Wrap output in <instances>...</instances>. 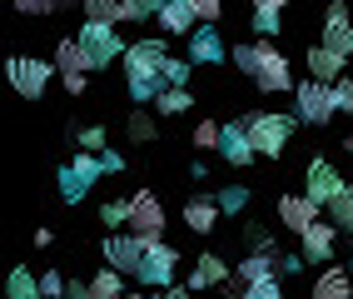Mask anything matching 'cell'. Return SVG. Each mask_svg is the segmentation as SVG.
Returning <instances> with one entry per match:
<instances>
[{
  "label": "cell",
  "mask_w": 353,
  "mask_h": 299,
  "mask_svg": "<svg viewBox=\"0 0 353 299\" xmlns=\"http://www.w3.org/2000/svg\"><path fill=\"white\" fill-rule=\"evenodd\" d=\"M164 40H130L125 50V85L134 105H154V95L164 90Z\"/></svg>",
  "instance_id": "cell-1"
},
{
  "label": "cell",
  "mask_w": 353,
  "mask_h": 299,
  "mask_svg": "<svg viewBox=\"0 0 353 299\" xmlns=\"http://www.w3.org/2000/svg\"><path fill=\"white\" fill-rule=\"evenodd\" d=\"M244 125H249L254 150H259V155H269V160H279V155L289 150L294 130H299V110H294V115H279V110H254V115H244Z\"/></svg>",
  "instance_id": "cell-2"
},
{
  "label": "cell",
  "mask_w": 353,
  "mask_h": 299,
  "mask_svg": "<svg viewBox=\"0 0 353 299\" xmlns=\"http://www.w3.org/2000/svg\"><path fill=\"white\" fill-rule=\"evenodd\" d=\"M100 180H105L100 150H75V155H70V165H60V200L65 204H80Z\"/></svg>",
  "instance_id": "cell-3"
},
{
  "label": "cell",
  "mask_w": 353,
  "mask_h": 299,
  "mask_svg": "<svg viewBox=\"0 0 353 299\" xmlns=\"http://www.w3.org/2000/svg\"><path fill=\"white\" fill-rule=\"evenodd\" d=\"M6 75H10L20 100H45V90H50V80L60 75V65L55 60H35V55H10Z\"/></svg>",
  "instance_id": "cell-4"
},
{
  "label": "cell",
  "mask_w": 353,
  "mask_h": 299,
  "mask_svg": "<svg viewBox=\"0 0 353 299\" xmlns=\"http://www.w3.org/2000/svg\"><path fill=\"white\" fill-rule=\"evenodd\" d=\"M254 50H259L254 85L264 90V95H294V70H289V55L279 50V45H274L269 35H259V40H254Z\"/></svg>",
  "instance_id": "cell-5"
},
{
  "label": "cell",
  "mask_w": 353,
  "mask_h": 299,
  "mask_svg": "<svg viewBox=\"0 0 353 299\" xmlns=\"http://www.w3.org/2000/svg\"><path fill=\"white\" fill-rule=\"evenodd\" d=\"M179 249L170 244V240H145V260H139V269H134V280L145 284V289H170L174 284V274H179Z\"/></svg>",
  "instance_id": "cell-6"
},
{
  "label": "cell",
  "mask_w": 353,
  "mask_h": 299,
  "mask_svg": "<svg viewBox=\"0 0 353 299\" xmlns=\"http://www.w3.org/2000/svg\"><path fill=\"white\" fill-rule=\"evenodd\" d=\"M294 105H299V120L303 125H328L339 115V95H334V85L328 80H303V85H294Z\"/></svg>",
  "instance_id": "cell-7"
},
{
  "label": "cell",
  "mask_w": 353,
  "mask_h": 299,
  "mask_svg": "<svg viewBox=\"0 0 353 299\" xmlns=\"http://www.w3.org/2000/svg\"><path fill=\"white\" fill-rule=\"evenodd\" d=\"M80 40H85V50L95 55L100 70H110V65L125 60V50H130L120 40V30H114V20H80Z\"/></svg>",
  "instance_id": "cell-8"
},
{
  "label": "cell",
  "mask_w": 353,
  "mask_h": 299,
  "mask_svg": "<svg viewBox=\"0 0 353 299\" xmlns=\"http://www.w3.org/2000/svg\"><path fill=\"white\" fill-rule=\"evenodd\" d=\"M100 255H105V264H114V269H125L130 280H134V269H139V260H145V235H120V229H105V244H100Z\"/></svg>",
  "instance_id": "cell-9"
},
{
  "label": "cell",
  "mask_w": 353,
  "mask_h": 299,
  "mask_svg": "<svg viewBox=\"0 0 353 299\" xmlns=\"http://www.w3.org/2000/svg\"><path fill=\"white\" fill-rule=\"evenodd\" d=\"M164 204H159V195H150V190H134L130 195V229L134 235H145V240H159L164 235Z\"/></svg>",
  "instance_id": "cell-10"
},
{
  "label": "cell",
  "mask_w": 353,
  "mask_h": 299,
  "mask_svg": "<svg viewBox=\"0 0 353 299\" xmlns=\"http://www.w3.org/2000/svg\"><path fill=\"white\" fill-rule=\"evenodd\" d=\"M190 60L194 65H224L229 60V45L219 35V20H199L190 30Z\"/></svg>",
  "instance_id": "cell-11"
},
{
  "label": "cell",
  "mask_w": 353,
  "mask_h": 299,
  "mask_svg": "<svg viewBox=\"0 0 353 299\" xmlns=\"http://www.w3.org/2000/svg\"><path fill=\"white\" fill-rule=\"evenodd\" d=\"M274 215H279V224H284V229H294V235H303V229H309L314 220H323V204H319L314 195H279Z\"/></svg>",
  "instance_id": "cell-12"
},
{
  "label": "cell",
  "mask_w": 353,
  "mask_h": 299,
  "mask_svg": "<svg viewBox=\"0 0 353 299\" xmlns=\"http://www.w3.org/2000/svg\"><path fill=\"white\" fill-rule=\"evenodd\" d=\"M339 190H343V175L334 170V160L314 155V160H309V170H303V195H314L319 204H328Z\"/></svg>",
  "instance_id": "cell-13"
},
{
  "label": "cell",
  "mask_w": 353,
  "mask_h": 299,
  "mask_svg": "<svg viewBox=\"0 0 353 299\" xmlns=\"http://www.w3.org/2000/svg\"><path fill=\"white\" fill-rule=\"evenodd\" d=\"M219 155L229 160L234 170H244V165H254V160H259V150H254V140H249V125H244V115L224 125V135H219Z\"/></svg>",
  "instance_id": "cell-14"
},
{
  "label": "cell",
  "mask_w": 353,
  "mask_h": 299,
  "mask_svg": "<svg viewBox=\"0 0 353 299\" xmlns=\"http://www.w3.org/2000/svg\"><path fill=\"white\" fill-rule=\"evenodd\" d=\"M323 45H334L339 55H353V15L343 0H328L323 10Z\"/></svg>",
  "instance_id": "cell-15"
},
{
  "label": "cell",
  "mask_w": 353,
  "mask_h": 299,
  "mask_svg": "<svg viewBox=\"0 0 353 299\" xmlns=\"http://www.w3.org/2000/svg\"><path fill=\"white\" fill-rule=\"evenodd\" d=\"M299 244H303V255H309V264L334 260V249H339V224H334V220H314V224L299 235Z\"/></svg>",
  "instance_id": "cell-16"
},
{
  "label": "cell",
  "mask_w": 353,
  "mask_h": 299,
  "mask_svg": "<svg viewBox=\"0 0 353 299\" xmlns=\"http://www.w3.org/2000/svg\"><path fill=\"white\" fill-rule=\"evenodd\" d=\"M55 65H60V75H75V70H80V75H95V70H100L95 55L85 50V40H80V35H75V40L65 35V40L55 45Z\"/></svg>",
  "instance_id": "cell-17"
},
{
  "label": "cell",
  "mask_w": 353,
  "mask_h": 299,
  "mask_svg": "<svg viewBox=\"0 0 353 299\" xmlns=\"http://www.w3.org/2000/svg\"><path fill=\"white\" fill-rule=\"evenodd\" d=\"M219 200L214 195H194V200H184V224H190V235H214V224H219Z\"/></svg>",
  "instance_id": "cell-18"
},
{
  "label": "cell",
  "mask_w": 353,
  "mask_h": 299,
  "mask_svg": "<svg viewBox=\"0 0 353 299\" xmlns=\"http://www.w3.org/2000/svg\"><path fill=\"white\" fill-rule=\"evenodd\" d=\"M154 20H159V30H164V35H190V30L199 26V15H194L190 0H164Z\"/></svg>",
  "instance_id": "cell-19"
},
{
  "label": "cell",
  "mask_w": 353,
  "mask_h": 299,
  "mask_svg": "<svg viewBox=\"0 0 353 299\" xmlns=\"http://www.w3.org/2000/svg\"><path fill=\"white\" fill-rule=\"evenodd\" d=\"M343 65H348V55H339L334 50V45H309V75L314 80H328V85H334V80H343Z\"/></svg>",
  "instance_id": "cell-20"
},
{
  "label": "cell",
  "mask_w": 353,
  "mask_h": 299,
  "mask_svg": "<svg viewBox=\"0 0 353 299\" xmlns=\"http://www.w3.org/2000/svg\"><path fill=\"white\" fill-rule=\"evenodd\" d=\"M269 269H279V249H249V255L234 264V289H244L249 280H259V274H269Z\"/></svg>",
  "instance_id": "cell-21"
},
{
  "label": "cell",
  "mask_w": 353,
  "mask_h": 299,
  "mask_svg": "<svg viewBox=\"0 0 353 299\" xmlns=\"http://www.w3.org/2000/svg\"><path fill=\"white\" fill-rule=\"evenodd\" d=\"M314 299H353V269L328 264L319 280H314Z\"/></svg>",
  "instance_id": "cell-22"
},
{
  "label": "cell",
  "mask_w": 353,
  "mask_h": 299,
  "mask_svg": "<svg viewBox=\"0 0 353 299\" xmlns=\"http://www.w3.org/2000/svg\"><path fill=\"white\" fill-rule=\"evenodd\" d=\"M229 260L224 255H199V264L190 269V289H209V284H229Z\"/></svg>",
  "instance_id": "cell-23"
},
{
  "label": "cell",
  "mask_w": 353,
  "mask_h": 299,
  "mask_svg": "<svg viewBox=\"0 0 353 299\" xmlns=\"http://www.w3.org/2000/svg\"><path fill=\"white\" fill-rule=\"evenodd\" d=\"M190 105H194V90L190 85H164L159 95H154V110L159 115H184Z\"/></svg>",
  "instance_id": "cell-24"
},
{
  "label": "cell",
  "mask_w": 353,
  "mask_h": 299,
  "mask_svg": "<svg viewBox=\"0 0 353 299\" xmlns=\"http://www.w3.org/2000/svg\"><path fill=\"white\" fill-rule=\"evenodd\" d=\"M6 294H10V299H40L45 289H40V280L30 274V264H15L10 280H6Z\"/></svg>",
  "instance_id": "cell-25"
},
{
  "label": "cell",
  "mask_w": 353,
  "mask_h": 299,
  "mask_svg": "<svg viewBox=\"0 0 353 299\" xmlns=\"http://www.w3.org/2000/svg\"><path fill=\"white\" fill-rule=\"evenodd\" d=\"M120 289H125V269L105 264L100 274H90V294L95 299H120Z\"/></svg>",
  "instance_id": "cell-26"
},
{
  "label": "cell",
  "mask_w": 353,
  "mask_h": 299,
  "mask_svg": "<svg viewBox=\"0 0 353 299\" xmlns=\"http://www.w3.org/2000/svg\"><path fill=\"white\" fill-rule=\"evenodd\" d=\"M239 294H244V299H284V274L269 269V274H259V280H249Z\"/></svg>",
  "instance_id": "cell-27"
},
{
  "label": "cell",
  "mask_w": 353,
  "mask_h": 299,
  "mask_svg": "<svg viewBox=\"0 0 353 299\" xmlns=\"http://www.w3.org/2000/svg\"><path fill=\"white\" fill-rule=\"evenodd\" d=\"M125 135H130L134 145H154V140H159V130H154V120H150V110H145V105H139V110H130Z\"/></svg>",
  "instance_id": "cell-28"
},
{
  "label": "cell",
  "mask_w": 353,
  "mask_h": 299,
  "mask_svg": "<svg viewBox=\"0 0 353 299\" xmlns=\"http://www.w3.org/2000/svg\"><path fill=\"white\" fill-rule=\"evenodd\" d=\"M323 215L334 220L339 229H348V235H353V185H343L334 200H328V204H323Z\"/></svg>",
  "instance_id": "cell-29"
},
{
  "label": "cell",
  "mask_w": 353,
  "mask_h": 299,
  "mask_svg": "<svg viewBox=\"0 0 353 299\" xmlns=\"http://www.w3.org/2000/svg\"><path fill=\"white\" fill-rule=\"evenodd\" d=\"M100 224L105 229H130V200H105L100 204Z\"/></svg>",
  "instance_id": "cell-30"
},
{
  "label": "cell",
  "mask_w": 353,
  "mask_h": 299,
  "mask_svg": "<svg viewBox=\"0 0 353 299\" xmlns=\"http://www.w3.org/2000/svg\"><path fill=\"white\" fill-rule=\"evenodd\" d=\"M80 150H105V125H70L65 130Z\"/></svg>",
  "instance_id": "cell-31"
},
{
  "label": "cell",
  "mask_w": 353,
  "mask_h": 299,
  "mask_svg": "<svg viewBox=\"0 0 353 299\" xmlns=\"http://www.w3.org/2000/svg\"><path fill=\"white\" fill-rule=\"evenodd\" d=\"M219 135H224L219 120H199L194 135H190V145H194V150H219Z\"/></svg>",
  "instance_id": "cell-32"
},
{
  "label": "cell",
  "mask_w": 353,
  "mask_h": 299,
  "mask_svg": "<svg viewBox=\"0 0 353 299\" xmlns=\"http://www.w3.org/2000/svg\"><path fill=\"white\" fill-rule=\"evenodd\" d=\"M214 200H219V210H224V215H239L244 204H249V190H244V185H224Z\"/></svg>",
  "instance_id": "cell-33"
},
{
  "label": "cell",
  "mask_w": 353,
  "mask_h": 299,
  "mask_svg": "<svg viewBox=\"0 0 353 299\" xmlns=\"http://www.w3.org/2000/svg\"><path fill=\"white\" fill-rule=\"evenodd\" d=\"M85 20H114L120 26V0H85Z\"/></svg>",
  "instance_id": "cell-34"
},
{
  "label": "cell",
  "mask_w": 353,
  "mask_h": 299,
  "mask_svg": "<svg viewBox=\"0 0 353 299\" xmlns=\"http://www.w3.org/2000/svg\"><path fill=\"white\" fill-rule=\"evenodd\" d=\"M229 65L244 70V75H254L259 70V50H254V45H229Z\"/></svg>",
  "instance_id": "cell-35"
},
{
  "label": "cell",
  "mask_w": 353,
  "mask_h": 299,
  "mask_svg": "<svg viewBox=\"0 0 353 299\" xmlns=\"http://www.w3.org/2000/svg\"><path fill=\"white\" fill-rule=\"evenodd\" d=\"M120 20L125 26H145V20H154L150 0H120Z\"/></svg>",
  "instance_id": "cell-36"
},
{
  "label": "cell",
  "mask_w": 353,
  "mask_h": 299,
  "mask_svg": "<svg viewBox=\"0 0 353 299\" xmlns=\"http://www.w3.org/2000/svg\"><path fill=\"white\" fill-rule=\"evenodd\" d=\"M190 55L184 60H174V55H164V85H190Z\"/></svg>",
  "instance_id": "cell-37"
},
{
  "label": "cell",
  "mask_w": 353,
  "mask_h": 299,
  "mask_svg": "<svg viewBox=\"0 0 353 299\" xmlns=\"http://www.w3.org/2000/svg\"><path fill=\"white\" fill-rule=\"evenodd\" d=\"M249 26H254V35H269V40H274L279 30H284V20L269 15V10H254V15H249Z\"/></svg>",
  "instance_id": "cell-38"
},
{
  "label": "cell",
  "mask_w": 353,
  "mask_h": 299,
  "mask_svg": "<svg viewBox=\"0 0 353 299\" xmlns=\"http://www.w3.org/2000/svg\"><path fill=\"white\" fill-rule=\"evenodd\" d=\"M244 240H249V249H279L274 229H264V224H249V229H244Z\"/></svg>",
  "instance_id": "cell-39"
},
{
  "label": "cell",
  "mask_w": 353,
  "mask_h": 299,
  "mask_svg": "<svg viewBox=\"0 0 353 299\" xmlns=\"http://www.w3.org/2000/svg\"><path fill=\"white\" fill-rule=\"evenodd\" d=\"M40 289H45V299H60V294H65V274H60V269H45V274H40Z\"/></svg>",
  "instance_id": "cell-40"
},
{
  "label": "cell",
  "mask_w": 353,
  "mask_h": 299,
  "mask_svg": "<svg viewBox=\"0 0 353 299\" xmlns=\"http://www.w3.org/2000/svg\"><path fill=\"white\" fill-rule=\"evenodd\" d=\"M334 95H339V115H353V75L334 80Z\"/></svg>",
  "instance_id": "cell-41"
},
{
  "label": "cell",
  "mask_w": 353,
  "mask_h": 299,
  "mask_svg": "<svg viewBox=\"0 0 353 299\" xmlns=\"http://www.w3.org/2000/svg\"><path fill=\"white\" fill-rule=\"evenodd\" d=\"M15 10L20 15H55L60 6H55V0H15Z\"/></svg>",
  "instance_id": "cell-42"
},
{
  "label": "cell",
  "mask_w": 353,
  "mask_h": 299,
  "mask_svg": "<svg viewBox=\"0 0 353 299\" xmlns=\"http://www.w3.org/2000/svg\"><path fill=\"white\" fill-rule=\"evenodd\" d=\"M190 6H194L199 20H219L224 15V0H190Z\"/></svg>",
  "instance_id": "cell-43"
},
{
  "label": "cell",
  "mask_w": 353,
  "mask_h": 299,
  "mask_svg": "<svg viewBox=\"0 0 353 299\" xmlns=\"http://www.w3.org/2000/svg\"><path fill=\"white\" fill-rule=\"evenodd\" d=\"M303 260H309L303 249H299V255H284V249H279V274H284V280H289V274H299V269H303Z\"/></svg>",
  "instance_id": "cell-44"
},
{
  "label": "cell",
  "mask_w": 353,
  "mask_h": 299,
  "mask_svg": "<svg viewBox=\"0 0 353 299\" xmlns=\"http://www.w3.org/2000/svg\"><path fill=\"white\" fill-rule=\"evenodd\" d=\"M100 160H105V175H120V170H125V155H120V150H110V145L100 150Z\"/></svg>",
  "instance_id": "cell-45"
},
{
  "label": "cell",
  "mask_w": 353,
  "mask_h": 299,
  "mask_svg": "<svg viewBox=\"0 0 353 299\" xmlns=\"http://www.w3.org/2000/svg\"><path fill=\"white\" fill-rule=\"evenodd\" d=\"M65 299H95V294H90V280H70L65 284Z\"/></svg>",
  "instance_id": "cell-46"
},
{
  "label": "cell",
  "mask_w": 353,
  "mask_h": 299,
  "mask_svg": "<svg viewBox=\"0 0 353 299\" xmlns=\"http://www.w3.org/2000/svg\"><path fill=\"white\" fill-rule=\"evenodd\" d=\"M60 80H65L70 95H85V80H90V75H80V70H75V75H60Z\"/></svg>",
  "instance_id": "cell-47"
},
{
  "label": "cell",
  "mask_w": 353,
  "mask_h": 299,
  "mask_svg": "<svg viewBox=\"0 0 353 299\" xmlns=\"http://www.w3.org/2000/svg\"><path fill=\"white\" fill-rule=\"evenodd\" d=\"M289 0H254V10H269V15H284Z\"/></svg>",
  "instance_id": "cell-48"
},
{
  "label": "cell",
  "mask_w": 353,
  "mask_h": 299,
  "mask_svg": "<svg viewBox=\"0 0 353 299\" xmlns=\"http://www.w3.org/2000/svg\"><path fill=\"white\" fill-rule=\"evenodd\" d=\"M60 10H85V0H55Z\"/></svg>",
  "instance_id": "cell-49"
},
{
  "label": "cell",
  "mask_w": 353,
  "mask_h": 299,
  "mask_svg": "<svg viewBox=\"0 0 353 299\" xmlns=\"http://www.w3.org/2000/svg\"><path fill=\"white\" fill-rule=\"evenodd\" d=\"M339 145H343V150H348V155H353V135H343V140H339Z\"/></svg>",
  "instance_id": "cell-50"
},
{
  "label": "cell",
  "mask_w": 353,
  "mask_h": 299,
  "mask_svg": "<svg viewBox=\"0 0 353 299\" xmlns=\"http://www.w3.org/2000/svg\"><path fill=\"white\" fill-rule=\"evenodd\" d=\"M159 6H164V0H150V10H154V15H159Z\"/></svg>",
  "instance_id": "cell-51"
},
{
  "label": "cell",
  "mask_w": 353,
  "mask_h": 299,
  "mask_svg": "<svg viewBox=\"0 0 353 299\" xmlns=\"http://www.w3.org/2000/svg\"><path fill=\"white\" fill-rule=\"evenodd\" d=\"M348 269H353V255H348Z\"/></svg>",
  "instance_id": "cell-52"
}]
</instances>
